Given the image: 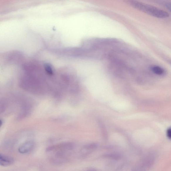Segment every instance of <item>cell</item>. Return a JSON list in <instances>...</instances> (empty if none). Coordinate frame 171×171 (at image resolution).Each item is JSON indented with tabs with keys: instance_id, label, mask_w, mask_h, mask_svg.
Wrapping results in <instances>:
<instances>
[{
	"instance_id": "obj_5",
	"label": "cell",
	"mask_w": 171,
	"mask_h": 171,
	"mask_svg": "<svg viewBox=\"0 0 171 171\" xmlns=\"http://www.w3.org/2000/svg\"><path fill=\"white\" fill-rule=\"evenodd\" d=\"M150 70L153 73L158 76H163L165 74V71L164 69L162 67L155 65L151 66Z\"/></svg>"
},
{
	"instance_id": "obj_9",
	"label": "cell",
	"mask_w": 171,
	"mask_h": 171,
	"mask_svg": "<svg viewBox=\"0 0 171 171\" xmlns=\"http://www.w3.org/2000/svg\"><path fill=\"white\" fill-rule=\"evenodd\" d=\"M99 125L100 127L101 128V131L102 132V133L104 136V137L105 138H107V133L105 128L104 125L100 121H99Z\"/></svg>"
},
{
	"instance_id": "obj_4",
	"label": "cell",
	"mask_w": 171,
	"mask_h": 171,
	"mask_svg": "<svg viewBox=\"0 0 171 171\" xmlns=\"http://www.w3.org/2000/svg\"><path fill=\"white\" fill-rule=\"evenodd\" d=\"M14 162L13 158L9 156L0 154V165L2 167H8L13 165Z\"/></svg>"
},
{
	"instance_id": "obj_1",
	"label": "cell",
	"mask_w": 171,
	"mask_h": 171,
	"mask_svg": "<svg viewBox=\"0 0 171 171\" xmlns=\"http://www.w3.org/2000/svg\"><path fill=\"white\" fill-rule=\"evenodd\" d=\"M74 147L72 143H62L49 147L46 152L51 155L50 161L52 163L56 165H62L67 162V153L73 150Z\"/></svg>"
},
{
	"instance_id": "obj_11",
	"label": "cell",
	"mask_w": 171,
	"mask_h": 171,
	"mask_svg": "<svg viewBox=\"0 0 171 171\" xmlns=\"http://www.w3.org/2000/svg\"><path fill=\"white\" fill-rule=\"evenodd\" d=\"M165 6L168 10L171 12V2H167L165 4Z\"/></svg>"
},
{
	"instance_id": "obj_2",
	"label": "cell",
	"mask_w": 171,
	"mask_h": 171,
	"mask_svg": "<svg viewBox=\"0 0 171 171\" xmlns=\"http://www.w3.org/2000/svg\"><path fill=\"white\" fill-rule=\"evenodd\" d=\"M130 4L134 8L154 17L165 18L170 16L167 11L150 4L136 1H131Z\"/></svg>"
},
{
	"instance_id": "obj_8",
	"label": "cell",
	"mask_w": 171,
	"mask_h": 171,
	"mask_svg": "<svg viewBox=\"0 0 171 171\" xmlns=\"http://www.w3.org/2000/svg\"><path fill=\"white\" fill-rule=\"evenodd\" d=\"M98 144L96 143H92L87 144L84 146V148L87 150H94L97 148Z\"/></svg>"
},
{
	"instance_id": "obj_10",
	"label": "cell",
	"mask_w": 171,
	"mask_h": 171,
	"mask_svg": "<svg viewBox=\"0 0 171 171\" xmlns=\"http://www.w3.org/2000/svg\"><path fill=\"white\" fill-rule=\"evenodd\" d=\"M167 136L168 138L171 140V127L168 128L167 131Z\"/></svg>"
},
{
	"instance_id": "obj_13",
	"label": "cell",
	"mask_w": 171,
	"mask_h": 171,
	"mask_svg": "<svg viewBox=\"0 0 171 171\" xmlns=\"http://www.w3.org/2000/svg\"><path fill=\"white\" fill-rule=\"evenodd\" d=\"M87 171H95V170H88Z\"/></svg>"
},
{
	"instance_id": "obj_7",
	"label": "cell",
	"mask_w": 171,
	"mask_h": 171,
	"mask_svg": "<svg viewBox=\"0 0 171 171\" xmlns=\"http://www.w3.org/2000/svg\"><path fill=\"white\" fill-rule=\"evenodd\" d=\"M44 69L46 72L48 74L52 75L53 74V70L51 65L49 64H45L44 65Z\"/></svg>"
},
{
	"instance_id": "obj_3",
	"label": "cell",
	"mask_w": 171,
	"mask_h": 171,
	"mask_svg": "<svg viewBox=\"0 0 171 171\" xmlns=\"http://www.w3.org/2000/svg\"><path fill=\"white\" fill-rule=\"evenodd\" d=\"M35 144L34 141H28L23 143L18 148L19 153L23 155L29 154L34 150Z\"/></svg>"
},
{
	"instance_id": "obj_12",
	"label": "cell",
	"mask_w": 171,
	"mask_h": 171,
	"mask_svg": "<svg viewBox=\"0 0 171 171\" xmlns=\"http://www.w3.org/2000/svg\"><path fill=\"white\" fill-rule=\"evenodd\" d=\"M168 62L171 66V60H169V61H168Z\"/></svg>"
},
{
	"instance_id": "obj_6",
	"label": "cell",
	"mask_w": 171,
	"mask_h": 171,
	"mask_svg": "<svg viewBox=\"0 0 171 171\" xmlns=\"http://www.w3.org/2000/svg\"><path fill=\"white\" fill-rule=\"evenodd\" d=\"M105 158L110 159L112 160H118L121 158V156L117 153H109L106 154L104 156Z\"/></svg>"
}]
</instances>
